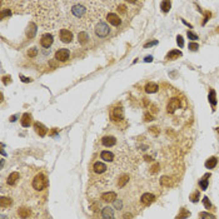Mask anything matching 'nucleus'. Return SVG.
Wrapping results in <instances>:
<instances>
[{"mask_svg":"<svg viewBox=\"0 0 219 219\" xmlns=\"http://www.w3.org/2000/svg\"><path fill=\"white\" fill-rule=\"evenodd\" d=\"M67 8V18L69 23L75 26H89L101 11H98L96 6L99 1H64L63 3Z\"/></svg>","mask_w":219,"mask_h":219,"instance_id":"nucleus-1","label":"nucleus"},{"mask_svg":"<svg viewBox=\"0 0 219 219\" xmlns=\"http://www.w3.org/2000/svg\"><path fill=\"white\" fill-rule=\"evenodd\" d=\"M31 185H33V188H34L35 190H38V192L43 190L45 187H48V180H46V176L43 173L36 174L34 176V179H33Z\"/></svg>","mask_w":219,"mask_h":219,"instance_id":"nucleus-2","label":"nucleus"},{"mask_svg":"<svg viewBox=\"0 0 219 219\" xmlns=\"http://www.w3.org/2000/svg\"><path fill=\"white\" fill-rule=\"evenodd\" d=\"M94 31H95V35L98 36V38H106V36L109 35V33H110V28H109V25L106 24V23L99 21L96 24Z\"/></svg>","mask_w":219,"mask_h":219,"instance_id":"nucleus-3","label":"nucleus"},{"mask_svg":"<svg viewBox=\"0 0 219 219\" xmlns=\"http://www.w3.org/2000/svg\"><path fill=\"white\" fill-rule=\"evenodd\" d=\"M59 39H60V41H62V43H64V44L72 43L73 39H74L73 31H70L69 29H60V31H59Z\"/></svg>","mask_w":219,"mask_h":219,"instance_id":"nucleus-4","label":"nucleus"},{"mask_svg":"<svg viewBox=\"0 0 219 219\" xmlns=\"http://www.w3.org/2000/svg\"><path fill=\"white\" fill-rule=\"evenodd\" d=\"M69 58H70V52L68 49L62 48L55 52V60L57 62H67Z\"/></svg>","mask_w":219,"mask_h":219,"instance_id":"nucleus-5","label":"nucleus"},{"mask_svg":"<svg viewBox=\"0 0 219 219\" xmlns=\"http://www.w3.org/2000/svg\"><path fill=\"white\" fill-rule=\"evenodd\" d=\"M53 43H54V36H53V34H50V33H46V34L41 35L40 45L43 46V48L48 49V48H50V46L53 45Z\"/></svg>","mask_w":219,"mask_h":219,"instance_id":"nucleus-6","label":"nucleus"},{"mask_svg":"<svg viewBox=\"0 0 219 219\" xmlns=\"http://www.w3.org/2000/svg\"><path fill=\"white\" fill-rule=\"evenodd\" d=\"M180 108V99L179 98H172L169 100V103L167 105V110L169 114H174V111L176 109Z\"/></svg>","mask_w":219,"mask_h":219,"instance_id":"nucleus-7","label":"nucleus"},{"mask_svg":"<svg viewBox=\"0 0 219 219\" xmlns=\"http://www.w3.org/2000/svg\"><path fill=\"white\" fill-rule=\"evenodd\" d=\"M106 21H108L110 25H113V26H119L120 24H122V19H120V16L118 15V14H115V13H109L108 15H106Z\"/></svg>","mask_w":219,"mask_h":219,"instance_id":"nucleus-8","label":"nucleus"},{"mask_svg":"<svg viewBox=\"0 0 219 219\" xmlns=\"http://www.w3.org/2000/svg\"><path fill=\"white\" fill-rule=\"evenodd\" d=\"M100 144L105 148H113L116 145V138L115 137H111V135H106L103 137L100 140Z\"/></svg>","mask_w":219,"mask_h":219,"instance_id":"nucleus-9","label":"nucleus"},{"mask_svg":"<svg viewBox=\"0 0 219 219\" xmlns=\"http://www.w3.org/2000/svg\"><path fill=\"white\" fill-rule=\"evenodd\" d=\"M123 118H124V109L122 106L113 108V110H111V119L118 122V120H123Z\"/></svg>","mask_w":219,"mask_h":219,"instance_id":"nucleus-10","label":"nucleus"},{"mask_svg":"<svg viewBox=\"0 0 219 219\" xmlns=\"http://www.w3.org/2000/svg\"><path fill=\"white\" fill-rule=\"evenodd\" d=\"M140 202L144 206H150L152 203L155 202V195L152 193H144L140 197Z\"/></svg>","mask_w":219,"mask_h":219,"instance_id":"nucleus-11","label":"nucleus"},{"mask_svg":"<svg viewBox=\"0 0 219 219\" xmlns=\"http://www.w3.org/2000/svg\"><path fill=\"white\" fill-rule=\"evenodd\" d=\"M93 170H94V173H96V174H103L108 170V167H106L103 162H95L94 164H93Z\"/></svg>","mask_w":219,"mask_h":219,"instance_id":"nucleus-12","label":"nucleus"},{"mask_svg":"<svg viewBox=\"0 0 219 219\" xmlns=\"http://www.w3.org/2000/svg\"><path fill=\"white\" fill-rule=\"evenodd\" d=\"M118 199V195H116L115 192H106L101 194V200L106 203H114L115 200Z\"/></svg>","mask_w":219,"mask_h":219,"instance_id":"nucleus-13","label":"nucleus"},{"mask_svg":"<svg viewBox=\"0 0 219 219\" xmlns=\"http://www.w3.org/2000/svg\"><path fill=\"white\" fill-rule=\"evenodd\" d=\"M34 129H35L36 134H39V137H41V138L45 137L46 133H48V128H46L44 124L39 123V122H35L34 123Z\"/></svg>","mask_w":219,"mask_h":219,"instance_id":"nucleus-14","label":"nucleus"},{"mask_svg":"<svg viewBox=\"0 0 219 219\" xmlns=\"http://www.w3.org/2000/svg\"><path fill=\"white\" fill-rule=\"evenodd\" d=\"M89 39H90V35L88 31H80L78 34V41L82 45H85L86 43H89Z\"/></svg>","mask_w":219,"mask_h":219,"instance_id":"nucleus-15","label":"nucleus"},{"mask_svg":"<svg viewBox=\"0 0 219 219\" xmlns=\"http://www.w3.org/2000/svg\"><path fill=\"white\" fill-rule=\"evenodd\" d=\"M19 179H20V174L18 173V172H13V173L8 176L6 183H8V185H15Z\"/></svg>","mask_w":219,"mask_h":219,"instance_id":"nucleus-16","label":"nucleus"},{"mask_svg":"<svg viewBox=\"0 0 219 219\" xmlns=\"http://www.w3.org/2000/svg\"><path fill=\"white\" fill-rule=\"evenodd\" d=\"M36 31H38V28H36V24L35 23H29V25H28V30H26V35H28V38L31 39V38H34L35 34H36Z\"/></svg>","mask_w":219,"mask_h":219,"instance_id":"nucleus-17","label":"nucleus"},{"mask_svg":"<svg viewBox=\"0 0 219 219\" xmlns=\"http://www.w3.org/2000/svg\"><path fill=\"white\" fill-rule=\"evenodd\" d=\"M20 123H21V127H24V128H28V127H30V124H31V115L29 113H24L21 116V119H20Z\"/></svg>","mask_w":219,"mask_h":219,"instance_id":"nucleus-18","label":"nucleus"},{"mask_svg":"<svg viewBox=\"0 0 219 219\" xmlns=\"http://www.w3.org/2000/svg\"><path fill=\"white\" fill-rule=\"evenodd\" d=\"M217 164H218V158L217 157H210L206 160V168L207 169H214V168L217 167Z\"/></svg>","mask_w":219,"mask_h":219,"instance_id":"nucleus-19","label":"nucleus"},{"mask_svg":"<svg viewBox=\"0 0 219 219\" xmlns=\"http://www.w3.org/2000/svg\"><path fill=\"white\" fill-rule=\"evenodd\" d=\"M158 89H159V86H158V84L157 83H148L147 85H145V91L148 93V94H154V93L158 91Z\"/></svg>","mask_w":219,"mask_h":219,"instance_id":"nucleus-20","label":"nucleus"},{"mask_svg":"<svg viewBox=\"0 0 219 219\" xmlns=\"http://www.w3.org/2000/svg\"><path fill=\"white\" fill-rule=\"evenodd\" d=\"M114 217V209L111 207H104L101 209V218H113Z\"/></svg>","mask_w":219,"mask_h":219,"instance_id":"nucleus-21","label":"nucleus"},{"mask_svg":"<svg viewBox=\"0 0 219 219\" xmlns=\"http://www.w3.org/2000/svg\"><path fill=\"white\" fill-rule=\"evenodd\" d=\"M100 159H103L104 162H113L114 160V154L109 150H103L100 153Z\"/></svg>","mask_w":219,"mask_h":219,"instance_id":"nucleus-22","label":"nucleus"},{"mask_svg":"<svg viewBox=\"0 0 219 219\" xmlns=\"http://www.w3.org/2000/svg\"><path fill=\"white\" fill-rule=\"evenodd\" d=\"M209 176H210V173H207L202 179L199 180V187H200L202 190H207L208 189V184H209V179L208 178H209Z\"/></svg>","mask_w":219,"mask_h":219,"instance_id":"nucleus-23","label":"nucleus"},{"mask_svg":"<svg viewBox=\"0 0 219 219\" xmlns=\"http://www.w3.org/2000/svg\"><path fill=\"white\" fill-rule=\"evenodd\" d=\"M208 100H209V103L212 104V106H213V111H214V110H215L214 108H215V105H217V94H215V90H214V89H210V90H209Z\"/></svg>","mask_w":219,"mask_h":219,"instance_id":"nucleus-24","label":"nucleus"},{"mask_svg":"<svg viewBox=\"0 0 219 219\" xmlns=\"http://www.w3.org/2000/svg\"><path fill=\"white\" fill-rule=\"evenodd\" d=\"M181 55H183V54H181L180 50H175L174 49V50H170V52L167 54V59L168 60H175V59H179Z\"/></svg>","mask_w":219,"mask_h":219,"instance_id":"nucleus-25","label":"nucleus"},{"mask_svg":"<svg viewBox=\"0 0 219 219\" xmlns=\"http://www.w3.org/2000/svg\"><path fill=\"white\" fill-rule=\"evenodd\" d=\"M10 206H11V199L8 197H1V199H0V208L5 209V208H9Z\"/></svg>","mask_w":219,"mask_h":219,"instance_id":"nucleus-26","label":"nucleus"},{"mask_svg":"<svg viewBox=\"0 0 219 219\" xmlns=\"http://www.w3.org/2000/svg\"><path fill=\"white\" fill-rule=\"evenodd\" d=\"M170 8H172V3L169 1V0H164V1L160 3V9H162V11L164 13V14L169 13Z\"/></svg>","mask_w":219,"mask_h":219,"instance_id":"nucleus-27","label":"nucleus"},{"mask_svg":"<svg viewBox=\"0 0 219 219\" xmlns=\"http://www.w3.org/2000/svg\"><path fill=\"white\" fill-rule=\"evenodd\" d=\"M18 214H19V217L21 219H28L30 215V210L28 208H20L19 210H18Z\"/></svg>","mask_w":219,"mask_h":219,"instance_id":"nucleus-28","label":"nucleus"},{"mask_svg":"<svg viewBox=\"0 0 219 219\" xmlns=\"http://www.w3.org/2000/svg\"><path fill=\"white\" fill-rule=\"evenodd\" d=\"M188 217H190V212H188L185 208H181L180 209V213L176 215L175 219H185V218H188Z\"/></svg>","mask_w":219,"mask_h":219,"instance_id":"nucleus-29","label":"nucleus"},{"mask_svg":"<svg viewBox=\"0 0 219 219\" xmlns=\"http://www.w3.org/2000/svg\"><path fill=\"white\" fill-rule=\"evenodd\" d=\"M11 14H13L11 9H9V8H3L1 11H0V18H1V19H5L6 16H10Z\"/></svg>","mask_w":219,"mask_h":219,"instance_id":"nucleus-30","label":"nucleus"},{"mask_svg":"<svg viewBox=\"0 0 219 219\" xmlns=\"http://www.w3.org/2000/svg\"><path fill=\"white\" fill-rule=\"evenodd\" d=\"M160 184L164 185V187H169V185H172V178L167 175H163L160 178Z\"/></svg>","mask_w":219,"mask_h":219,"instance_id":"nucleus-31","label":"nucleus"},{"mask_svg":"<svg viewBox=\"0 0 219 219\" xmlns=\"http://www.w3.org/2000/svg\"><path fill=\"white\" fill-rule=\"evenodd\" d=\"M199 198H200V193H199V190H197V192L192 193V194H190V197H189V199H190V202H192V203H197V202H199Z\"/></svg>","mask_w":219,"mask_h":219,"instance_id":"nucleus-32","label":"nucleus"},{"mask_svg":"<svg viewBox=\"0 0 219 219\" xmlns=\"http://www.w3.org/2000/svg\"><path fill=\"white\" fill-rule=\"evenodd\" d=\"M199 215L202 219H215V215H214V214H210L208 212H202V213H199Z\"/></svg>","mask_w":219,"mask_h":219,"instance_id":"nucleus-33","label":"nucleus"},{"mask_svg":"<svg viewBox=\"0 0 219 219\" xmlns=\"http://www.w3.org/2000/svg\"><path fill=\"white\" fill-rule=\"evenodd\" d=\"M36 55H38V49L36 48H31L28 50V57L29 58H35Z\"/></svg>","mask_w":219,"mask_h":219,"instance_id":"nucleus-34","label":"nucleus"},{"mask_svg":"<svg viewBox=\"0 0 219 219\" xmlns=\"http://www.w3.org/2000/svg\"><path fill=\"white\" fill-rule=\"evenodd\" d=\"M129 181V176H127V175H123L122 178H120V181H119V188H123L125 184H127Z\"/></svg>","mask_w":219,"mask_h":219,"instance_id":"nucleus-35","label":"nucleus"},{"mask_svg":"<svg viewBox=\"0 0 219 219\" xmlns=\"http://www.w3.org/2000/svg\"><path fill=\"white\" fill-rule=\"evenodd\" d=\"M203 206L206 207V209H210L212 208V203H210V200H209L208 197H204L203 198Z\"/></svg>","mask_w":219,"mask_h":219,"instance_id":"nucleus-36","label":"nucleus"},{"mask_svg":"<svg viewBox=\"0 0 219 219\" xmlns=\"http://www.w3.org/2000/svg\"><path fill=\"white\" fill-rule=\"evenodd\" d=\"M188 48H189V50H192V52H195V50L199 49V44L198 43H189Z\"/></svg>","mask_w":219,"mask_h":219,"instance_id":"nucleus-37","label":"nucleus"},{"mask_svg":"<svg viewBox=\"0 0 219 219\" xmlns=\"http://www.w3.org/2000/svg\"><path fill=\"white\" fill-rule=\"evenodd\" d=\"M176 44L179 45V48H183V46H184V39H183V36H181V35L176 36Z\"/></svg>","mask_w":219,"mask_h":219,"instance_id":"nucleus-38","label":"nucleus"},{"mask_svg":"<svg viewBox=\"0 0 219 219\" xmlns=\"http://www.w3.org/2000/svg\"><path fill=\"white\" fill-rule=\"evenodd\" d=\"M187 35H188V38H189L190 40H197V39H198V35H197V34H194V33H193V31H190V30H188Z\"/></svg>","mask_w":219,"mask_h":219,"instance_id":"nucleus-39","label":"nucleus"},{"mask_svg":"<svg viewBox=\"0 0 219 219\" xmlns=\"http://www.w3.org/2000/svg\"><path fill=\"white\" fill-rule=\"evenodd\" d=\"M149 132H150V133H152L154 137L159 135V129H158L157 127H152V128H149Z\"/></svg>","mask_w":219,"mask_h":219,"instance_id":"nucleus-40","label":"nucleus"},{"mask_svg":"<svg viewBox=\"0 0 219 219\" xmlns=\"http://www.w3.org/2000/svg\"><path fill=\"white\" fill-rule=\"evenodd\" d=\"M144 120H145V122H152V120H154L152 113H148V111H147V113L144 114Z\"/></svg>","mask_w":219,"mask_h":219,"instance_id":"nucleus-41","label":"nucleus"},{"mask_svg":"<svg viewBox=\"0 0 219 219\" xmlns=\"http://www.w3.org/2000/svg\"><path fill=\"white\" fill-rule=\"evenodd\" d=\"M114 207L118 209V210H119V209H122V208H123V202H122V200H118V199H116L115 202H114Z\"/></svg>","mask_w":219,"mask_h":219,"instance_id":"nucleus-42","label":"nucleus"},{"mask_svg":"<svg viewBox=\"0 0 219 219\" xmlns=\"http://www.w3.org/2000/svg\"><path fill=\"white\" fill-rule=\"evenodd\" d=\"M10 83H11V77L10 75L3 78V84H4V85H8V84H10Z\"/></svg>","mask_w":219,"mask_h":219,"instance_id":"nucleus-43","label":"nucleus"},{"mask_svg":"<svg viewBox=\"0 0 219 219\" xmlns=\"http://www.w3.org/2000/svg\"><path fill=\"white\" fill-rule=\"evenodd\" d=\"M210 16H212V14L209 13V11H207V13H206V16H204V20H203V25H206V24H207V21H208L209 19H210Z\"/></svg>","mask_w":219,"mask_h":219,"instance_id":"nucleus-44","label":"nucleus"},{"mask_svg":"<svg viewBox=\"0 0 219 219\" xmlns=\"http://www.w3.org/2000/svg\"><path fill=\"white\" fill-rule=\"evenodd\" d=\"M157 44H158V40H153V41H150V43H147L145 45H144V48H150V46L157 45Z\"/></svg>","mask_w":219,"mask_h":219,"instance_id":"nucleus-45","label":"nucleus"},{"mask_svg":"<svg viewBox=\"0 0 219 219\" xmlns=\"http://www.w3.org/2000/svg\"><path fill=\"white\" fill-rule=\"evenodd\" d=\"M20 79H21L23 83H30V82H31L30 78H26V77H24V75H21V74H20Z\"/></svg>","mask_w":219,"mask_h":219,"instance_id":"nucleus-46","label":"nucleus"},{"mask_svg":"<svg viewBox=\"0 0 219 219\" xmlns=\"http://www.w3.org/2000/svg\"><path fill=\"white\" fill-rule=\"evenodd\" d=\"M158 169H159V164H158V163H155V164L153 165V168H152V173H157Z\"/></svg>","mask_w":219,"mask_h":219,"instance_id":"nucleus-47","label":"nucleus"},{"mask_svg":"<svg viewBox=\"0 0 219 219\" xmlns=\"http://www.w3.org/2000/svg\"><path fill=\"white\" fill-rule=\"evenodd\" d=\"M157 110H158L157 109V105L155 104H152L150 105V113H157Z\"/></svg>","mask_w":219,"mask_h":219,"instance_id":"nucleus-48","label":"nucleus"},{"mask_svg":"<svg viewBox=\"0 0 219 219\" xmlns=\"http://www.w3.org/2000/svg\"><path fill=\"white\" fill-rule=\"evenodd\" d=\"M144 62L152 63V62H153V57H152V55H148V57H145V59H144Z\"/></svg>","mask_w":219,"mask_h":219,"instance_id":"nucleus-49","label":"nucleus"},{"mask_svg":"<svg viewBox=\"0 0 219 219\" xmlns=\"http://www.w3.org/2000/svg\"><path fill=\"white\" fill-rule=\"evenodd\" d=\"M16 116H18V115H13L11 118H10V122H15V120H16Z\"/></svg>","mask_w":219,"mask_h":219,"instance_id":"nucleus-50","label":"nucleus"},{"mask_svg":"<svg viewBox=\"0 0 219 219\" xmlns=\"http://www.w3.org/2000/svg\"><path fill=\"white\" fill-rule=\"evenodd\" d=\"M181 21H183V23H184V24H185V25H188L189 28H193L192 25H190V24H189V23H187V21H185V20H181Z\"/></svg>","mask_w":219,"mask_h":219,"instance_id":"nucleus-51","label":"nucleus"},{"mask_svg":"<svg viewBox=\"0 0 219 219\" xmlns=\"http://www.w3.org/2000/svg\"><path fill=\"white\" fill-rule=\"evenodd\" d=\"M124 218H125V219H130V218H132V215H130V214H125Z\"/></svg>","mask_w":219,"mask_h":219,"instance_id":"nucleus-52","label":"nucleus"},{"mask_svg":"<svg viewBox=\"0 0 219 219\" xmlns=\"http://www.w3.org/2000/svg\"><path fill=\"white\" fill-rule=\"evenodd\" d=\"M1 219H8V217L6 215H1Z\"/></svg>","mask_w":219,"mask_h":219,"instance_id":"nucleus-53","label":"nucleus"},{"mask_svg":"<svg viewBox=\"0 0 219 219\" xmlns=\"http://www.w3.org/2000/svg\"><path fill=\"white\" fill-rule=\"evenodd\" d=\"M103 219H115V217H113V218H103Z\"/></svg>","mask_w":219,"mask_h":219,"instance_id":"nucleus-54","label":"nucleus"},{"mask_svg":"<svg viewBox=\"0 0 219 219\" xmlns=\"http://www.w3.org/2000/svg\"><path fill=\"white\" fill-rule=\"evenodd\" d=\"M217 130H218V133H219V128H217Z\"/></svg>","mask_w":219,"mask_h":219,"instance_id":"nucleus-55","label":"nucleus"}]
</instances>
